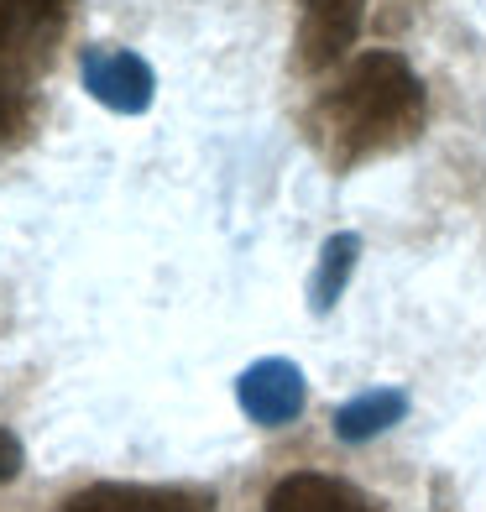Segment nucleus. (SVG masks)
<instances>
[{
	"instance_id": "1",
	"label": "nucleus",
	"mask_w": 486,
	"mask_h": 512,
	"mask_svg": "<svg viewBox=\"0 0 486 512\" xmlns=\"http://www.w3.org/2000/svg\"><path fill=\"white\" fill-rule=\"evenodd\" d=\"M429 95L413 63L392 48L356 53L340 79L309 105V142L335 173L408 147L424 131Z\"/></svg>"
},
{
	"instance_id": "2",
	"label": "nucleus",
	"mask_w": 486,
	"mask_h": 512,
	"mask_svg": "<svg viewBox=\"0 0 486 512\" xmlns=\"http://www.w3.org/2000/svg\"><path fill=\"white\" fill-rule=\"evenodd\" d=\"M79 0H0V63L42 79Z\"/></svg>"
},
{
	"instance_id": "3",
	"label": "nucleus",
	"mask_w": 486,
	"mask_h": 512,
	"mask_svg": "<svg viewBox=\"0 0 486 512\" xmlns=\"http://www.w3.org/2000/svg\"><path fill=\"white\" fill-rule=\"evenodd\" d=\"M79 84L89 89V100H100L115 115H147L157 100L152 63L131 48H110V42H89L79 53Z\"/></svg>"
},
{
	"instance_id": "4",
	"label": "nucleus",
	"mask_w": 486,
	"mask_h": 512,
	"mask_svg": "<svg viewBox=\"0 0 486 512\" xmlns=\"http://www.w3.org/2000/svg\"><path fill=\"white\" fill-rule=\"evenodd\" d=\"M58 512H215V492L189 481H95Z\"/></svg>"
},
{
	"instance_id": "5",
	"label": "nucleus",
	"mask_w": 486,
	"mask_h": 512,
	"mask_svg": "<svg viewBox=\"0 0 486 512\" xmlns=\"http://www.w3.org/2000/svg\"><path fill=\"white\" fill-rule=\"evenodd\" d=\"M366 21V0H298V37L293 63L298 74H324L356 48Z\"/></svg>"
},
{
	"instance_id": "6",
	"label": "nucleus",
	"mask_w": 486,
	"mask_h": 512,
	"mask_svg": "<svg viewBox=\"0 0 486 512\" xmlns=\"http://www.w3.org/2000/svg\"><path fill=\"white\" fill-rule=\"evenodd\" d=\"M304 371H298L293 361L283 356H267V361H251L241 371V382H236V403L241 413L251 418V424H262V429H283L293 424L298 413H304Z\"/></svg>"
},
{
	"instance_id": "7",
	"label": "nucleus",
	"mask_w": 486,
	"mask_h": 512,
	"mask_svg": "<svg viewBox=\"0 0 486 512\" xmlns=\"http://www.w3.org/2000/svg\"><path fill=\"white\" fill-rule=\"evenodd\" d=\"M267 512H377L372 497L361 486L340 481V476H324V471H293L272 486Z\"/></svg>"
},
{
	"instance_id": "8",
	"label": "nucleus",
	"mask_w": 486,
	"mask_h": 512,
	"mask_svg": "<svg viewBox=\"0 0 486 512\" xmlns=\"http://www.w3.org/2000/svg\"><path fill=\"white\" fill-rule=\"evenodd\" d=\"M408 418V392L403 387H372V392H356L351 403L335 408V439L345 445H366V439L387 434L392 424Z\"/></svg>"
},
{
	"instance_id": "9",
	"label": "nucleus",
	"mask_w": 486,
	"mask_h": 512,
	"mask_svg": "<svg viewBox=\"0 0 486 512\" xmlns=\"http://www.w3.org/2000/svg\"><path fill=\"white\" fill-rule=\"evenodd\" d=\"M356 262H361V236H356V230H340V236L324 241L319 267H314V283H309L314 314H330L340 298H345V288H351V277H356Z\"/></svg>"
},
{
	"instance_id": "10",
	"label": "nucleus",
	"mask_w": 486,
	"mask_h": 512,
	"mask_svg": "<svg viewBox=\"0 0 486 512\" xmlns=\"http://www.w3.org/2000/svg\"><path fill=\"white\" fill-rule=\"evenodd\" d=\"M37 131V79L0 63V147H21Z\"/></svg>"
},
{
	"instance_id": "11",
	"label": "nucleus",
	"mask_w": 486,
	"mask_h": 512,
	"mask_svg": "<svg viewBox=\"0 0 486 512\" xmlns=\"http://www.w3.org/2000/svg\"><path fill=\"white\" fill-rule=\"evenodd\" d=\"M21 465H27V450H21V439L0 424V481H16Z\"/></svg>"
}]
</instances>
